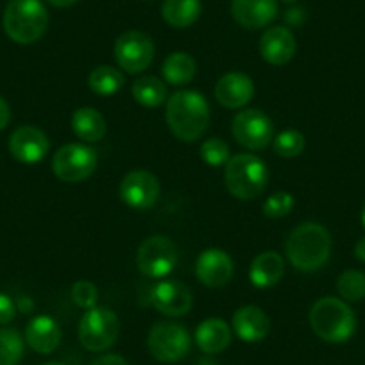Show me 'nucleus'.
<instances>
[{
  "label": "nucleus",
  "mask_w": 365,
  "mask_h": 365,
  "mask_svg": "<svg viewBox=\"0 0 365 365\" xmlns=\"http://www.w3.org/2000/svg\"><path fill=\"white\" fill-rule=\"evenodd\" d=\"M167 124L175 138L182 142H195L210 125V106L202 93L194 90H181L167 99Z\"/></svg>",
  "instance_id": "1"
},
{
  "label": "nucleus",
  "mask_w": 365,
  "mask_h": 365,
  "mask_svg": "<svg viewBox=\"0 0 365 365\" xmlns=\"http://www.w3.org/2000/svg\"><path fill=\"white\" fill-rule=\"evenodd\" d=\"M331 255V235L317 222H303L287 240V256L297 270L314 272L328 263Z\"/></svg>",
  "instance_id": "2"
},
{
  "label": "nucleus",
  "mask_w": 365,
  "mask_h": 365,
  "mask_svg": "<svg viewBox=\"0 0 365 365\" xmlns=\"http://www.w3.org/2000/svg\"><path fill=\"white\" fill-rule=\"evenodd\" d=\"M310 326L319 339L340 344L353 336L356 329V317L346 301L336 297H322L312 307Z\"/></svg>",
  "instance_id": "3"
},
{
  "label": "nucleus",
  "mask_w": 365,
  "mask_h": 365,
  "mask_svg": "<svg viewBox=\"0 0 365 365\" xmlns=\"http://www.w3.org/2000/svg\"><path fill=\"white\" fill-rule=\"evenodd\" d=\"M226 187L233 197L249 201L265 190L269 182V168L256 154L242 153L230 158L224 170Z\"/></svg>",
  "instance_id": "4"
},
{
  "label": "nucleus",
  "mask_w": 365,
  "mask_h": 365,
  "mask_svg": "<svg viewBox=\"0 0 365 365\" xmlns=\"http://www.w3.org/2000/svg\"><path fill=\"white\" fill-rule=\"evenodd\" d=\"M2 24L6 34L13 41L29 45L45 34L48 26V13L41 0H9Z\"/></svg>",
  "instance_id": "5"
},
{
  "label": "nucleus",
  "mask_w": 365,
  "mask_h": 365,
  "mask_svg": "<svg viewBox=\"0 0 365 365\" xmlns=\"http://www.w3.org/2000/svg\"><path fill=\"white\" fill-rule=\"evenodd\" d=\"M120 322L115 312L93 307L84 312L79 322V342L84 349L101 353L117 342Z\"/></svg>",
  "instance_id": "6"
},
{
  "label": "nucleus",
  "mask_w": 365,
  "mask_h": 365,
  "mask_svg": "<svg viewBox=\"0 0 365 365\" xmlns=\"http://www.w3.org/2000/svg\"><path fill=\"white\" fill-rule=\"evenodd\" d=\"M190 333L178 322H156L150 328L147 347L149 353L163 364H174L185 358L190 351Z\"/></svg>",
  "instance_id": "7"
},
{
  "label": "nucleus",
  "mask_w": 365,
  "mask_h": 365,
  "mask_svg": "<svg viewBox=\"0 0 365 365\" xmlns=\"http://www.w3.org/2000/svg\"><path fill=\"white\" fill-rule=\"evenodd\" d=\"M178 265V247L163 235L142 242L136 252V267L147 278H165Z\"/></svg>",
  "instance_id": "8"
},
{
  "label": "nucleus",
  "mask_w": 365,
  "mask_h": 365,
  "mask_svg": "<svg viewBox=\"0 0 365 365\" xmlns=\"http://www.w3.org/2000/svg\"><path fill=\"white\" fill-rule=\"evenodd\" d=\"M97 150L84 143H66L52 160V170L61 181L79 182L90 178L97 168Z\"/></svg>",
  "instance_id": "9"
},
{
  "label": "nucleus",
  "mask_w": 365,
  "mask_h": 365,
  "mask_svg": "<svg viewBox=\"0 0 365 365\" xmlns=\"http://www.w3.org/2000/svg\"><path fill=\"white\" fill-rule=\"evenodd\" d=\"M154 41L142 31L122 33L115 41V59L128 73H140L149 68L154 59Z\"/></svg>",
  "instance_id": "10"
},
{
  "label": "nucleus",
  "mask_w": 365,
  "mask_h": 365,
  "mask_svg": "<svg viewBox=\"0 0 365 365\" xmlns=\"http://www.w3.org/2000/svg\"><path fill=\"white\" fill-rule=\"evenodd\" d=\"M231 133L249 150H263L274 140L272 120L262 110H244L235 115Z\"/></svg>",
  "instance_id": "11"
},
{
  "label": "nucleus",
  "mask_w": 365,
  "mask_h": 365,
  "mask_svg": "<svg viewBox=\"0 0 365 365\" xmlns=\"http://www.w3.org/2000/svg\"><path fill=\"white\" fill-rule=\"evenodd\" d=\"M160 197V181L147 170H133L120 182V199L135 210H149Z\"/></svg>",
  "instance_id": "12"
},
{
  "label": "nucleus",
  "mask_w": 365,
  "mask_h": 365,
  "mask_svg": "<svg viewBox=\"0 0 365 365\" xmlns=\"http://www.w3.org/2000/svg\"><path fill=\"white\" fill-rule=\"evenodd\" d=\"M154 308L168 317H182L192 310L194 297L190 289L178 279H163L150 292Z\"/></svg>",
  "instance_id": "13"
},
{
  "label": "nucleus",
  "mask_w": 365,
  "mask_h": 365,
  "mask_svg": "<svg viewBox=\"0 0 365 365\" xmlns=\"http://www.w3.org/2000/svg\"><path fill=\"white\" fill-rule=\"evenodd\" d=\"M48 149L47 135L34 125H20L9 136V153L22 163H38L47 156Z\"/></svg>",
  "instance_id": "14"
},
{
  "label": "nucleus",
  "mask_w": 365,
  "mask_h": 365,
  "mask_svg": "<svg viewBox=\"0 0 365 365\" xmlns=\"http://www.w3.org/2000/svg\"><path fill=\"white\" fill-rule=\"evenodd\" d=\"M199 282L210 289L226 287L233 278V259L222 249H206L195 263Z\"/></svg>",
  "instance_id": "15"
},
{
  "label": "nucleus",
  "mask_w": 365,
  "mask_h": 365,
  "mask_svg": "<svg viewBox=\"0 0 365 365\" xmlns=\"http://www.w3.org/2000/svg\"><path fill=\"white\" fill-rule=\"evenodd\" d=\"M255 97V83L242 72H227L217 81L215 99L220 106L240 110Z\"/></svg>",
  "instance_id": "16"
},
{
  "label": "nucleus",
  "mask_w": 365,
  "mask_h": 365,
  "mask_svg": "<svg viewBox=\"0 0 365 365\" xmlns=\"http://www.w3.org/2000/svg\"><path fill=\"white\" fill-rule=\"evenodd\" d=\"M296 38L285 26L269 27L259 38V54L269 65L282 66L296 54Z\"/></svg>",
  "instance_id": "17"
},
{
  "label": "nucleus",
  "mask_w": 365,
  "mask_h": 365,
  "mask_svg": "<svg viewBox=\"0 0 365 365\" xmlns=\"http://www.w3.org/2000/svg\"><path fill=\"white\" fill-rule=\"evenodd\" d=\"M231 15L245 29H262L278 16V0H233Z\"/></svg>",
  "instance_id": "18"
},
{
  "label": "nucleus",
  "mask_w": 365,
  "mask_h": 365,
  "mask_svg": "<svg viewBox=\"0 0 365 365\" xmlns=\"http://www.w3.org/2000/svg\"><path fill=\"white\" fill-rule=\"evenodd\" d=\"M233 329L244 342H262L270 331V319L262 308L247 304L235 312Z\"/></svg>",
  "instance_id": "19"
},
{
  "label": "nucleus",
  "mask_w": 365,
  "mask_h": 365,
  "mask_svg": "<svg viewBox=\"0 0 365 365\" xmlns=\"http://www.w3.org/2000/svg\"><path fill=\"white\" fill-rule=\"evenodd\" d=\"M26 340L33 351L40 354H51L61 344V328L58 321L48 315H38L27 324Z\"/></svg>",
  "instance_id": "20"
},
{
  "label": "nucleus",
  "mask_w": 365,
  "mask_h": 365,
  "mask_svg": "<svg viewBox=\"0 0 365 365\" xmlns=\"http://www.w3.org/2000/svg\"><path fill=\"white\" fill-rule=\"evenodd\" d=\"M285 274V262L276 251H265L256 256L249 269V279L258 289H270L278 285Z\"/></svg>",
  "instance_id": "21"
},
{
  "label": "nucleus",
  "mask_w": 365,
  "mask_h": 365,
  "mask_svg": "<svg viewBox=\"0 0 365 365\" xmlns=\"http://www.w3.org/2000/svg\"><path fill=\"white\" fill-rule=\"evenodd\" d=\"M233 339L231 328L222 319H206L195 329V342L199 349L206 354H219L227 349Z\"/></svg>",
  "instance_id": "22"
},
{
  "label": "nucleus",
  "mask_w": 365,
  "mask_h": 365,
  "mask_svg": "<svg viewBox=\"0 0 365 365\" xmlns=\"http://www.w3.org/2000/svg\"><path fill=\"white\" fill-rule=\"evenodd\" d=\"M201 9V0H165L161 6V15L168 26L185 29L197 22Z\"/></svg>",
  "instance_id": "23"
},
{
  "label": "nucleus",
  "mask_w": 365,
  "mask_h": 365,
  "mask_svg": "<svg viewBox=\"0 0 365 365\" xmlns=\"http://www.w3.org/2000/svg\"><path fill=\"white\" fill-rule=\"evenodd\" d=\"M163 79L172 86H185L192 83L197 73V63L187 52H172L163 61Z\"/></svg>",
  "instance_id": "24"
},
{
  "label": "nucleus",
  "mask_w": 365,
  "mask_h": 365,
  "mask_svg": "<svg viewBox=\"0 0 365 365\" xmlns=\"http://www.w3.org/2000/svg\"><path fill=\"white\" fill-rule=\"evenodd\" d=\"M72 129L84 142H99L106 135V120L93 108H79L72 115Z\"/></svg>",
  "instance_id": "25"
},
{
  "label": "nucleus",
  "mask_w": 365,
  "mask_h": 365,
  "mask_svg": "<svg viewBox=\"0 0 365 365\" xmlns=\"http://www.w3.org/2000/svg\"><path fill=\"white\" fill-rule=\"evenodd\" d=\"M131 91L136 103L145 108H158L168 99L167 84L154 76H143L136 79Z\"/></svg>",
  "instance_id": "26"
},
{
  "label": "nucleus",
  "mask_w": 365,
  "mask_h": 365,
  "mask_svg": "<svg viewBox=\"0 0 365 365\" xmlns=\"http://www.w3.org/2000/svg\"><path fill=\"white\" fill-rule=\"evenodd\" d=\"M124 83V73L110 65L96 66L91 70L90 77H88V84H90L91 91L101 97L115 96L117 91L122 90Z\"/></svg>",
  "instance_id": "27"
},
{
  "label": "nucleus",
  "mask_w": 365,
  "mask_h": 365,
  "mask_svg": "<svg viewBox=\"0 0 365 365\" xmlns=\"http://www.w3.org/2000/svg\"><path fill=\"white\" fill-rule=\"evenodd\" d=\"M24 356V339L16 329H0V365H19Z\"/></svg>",
  "instance_id": "28"
},
{
  "label": "nucleus",
  "mask_w": 365,
  "mask_h": 365,
  "mask_svg": "<svg viewBox=\"0 0 365 365\" xmlns=\"http://www.w3.org/2000/svg\"><path fill=\"white\" fill-rule=\"evenodd\" d=\"M336 290L346 301H351V303L361 301L365 297V274L354 269L346 270L340 274Z\"/></svg>",
  "instance_id": "29"
},
{
  "label": "nucleus",
  "mask_w": 365,
  "mask_h": 365,
  "mask_svg": "<svg viewBox=\"0 0 365 365\" xmlns=\"http://www.w3.org/2000/svg\"><path fill=\"white\" fill-rule=\"evenodd\" d=\"M274 142V150L282 158H297L303 154L307 140H304L303 133L296 131V129H289V131L279 133Z\"/></svg>",
  "instance_id": "30"
},
{
  "label": "nucleus",
  "mask_w": 365,
  "mask_h": 365,
  "mask_svg": "<svg viewBox=\"0 0 365 365\" xmlns=\"http://www.w3.org/2000/svg\"><path fill=\"white\" fill-rule=\"evenodd\" d=\"M201 158L210 167H222L230 161V145L222 138H208L201 145Z\"/></svg>",
  "instance_id": "31"
},
{
  "label": "nucleus",
  "mask_w": 365,
  "mask_h": 365,
  "mask_svg": "<svg viewBox=\"0 0 365 365\" xmlns=\"http://www.w3.org/2000/svg\"><path fill=\"white\" fill-rule=\"evenodd\" d=\"M294 208V197L289 192H276L263 202V215L269 219L287 217Z\"/></svg>",
  "instance_id": "32"
},
{
  "label": "nucleus",
  "mask_w": 365,
  "mask_h": 365,
  "mask_svg": "<svg viewBox=\"0 0 365 365\" xmlns=\"http://www.w3.org/2000/svg\"><path fill=\"white\" fill-rule=\"evenodd\" d=\"M72 299L77 307L81 308H90L97 307V299H99V290L88 279H79V282L73 283L72 287Z\"/></svg>",
  "instance_id": "33"
},
{
  "label": "nucleus",
  "mask_w": 365,
  "mask_h": 365,
  "mask_svg": "<svg viewBox=\"0 0 365 365\" xmlns=\"http://www.w3.org/2000/svg\"><path fill=\"white\" fill-rule=\"evenodd\" d=\"M16 315V304L8 294L0 292V326L8 324L15 319Z\"/></svg>",
  "instance_id": "34"
},
{
  "label": "nucleus",
  "mask_w": 365,
  "mask_h": 365,
  "mask_svg": "<svg viewBox=\"0 0 365 365\" xmlns=\"http://www.w3.org/2000/svg\"><path fill=\"white\" fill-rule=\"evenodd\" d=\"M91 365H129L125 361V358H122L120 354H103V356L96 358L91 361Z\"/></svg>",
  "instance_id": "35"
},
{
  "label": "nucleus",
  "mask_w": 365,
  "mask_h": 365,
  "mask_svg": "<svg viewBox=\"0 0 365 365\" xmlns=\"http://www.w3.org/2000/svg\"><path fill=\"white\" fill-rule=\"evenodd\" d=\"M285 19H287V22L290 24V26L299 27L301 24L304 22V11L301 8H290L289 11H287Z\"/></svg>",
  "instance_id": "36"
},
{
  "label": "nucleus",
  "mask_w": 365,
  "mask_h": 365,
  "mask_svg": "<svg viewBox=\"0 0 365 365\" xmlns=\"http://www.w3.org/2000/svg\"><path fill=\"white\" fill-rule=\"evenodd\" d=\"M11 120V110H9V104L6 103L4 97H0V131L6 128Z\"/></svg>",
  "instance_id": "37"
},
{
  "label": "nucleus",
  "mask_w": 365,
  "mask_h": 365,
  "mask_svg": "<svg viewBox=\"0 0 365 365\" xmlns=\"http://www.w3.org/2000/svg\"><path fill=\"white\" fill-rule=\"evenodd\" d=\"M354 256H356V259L365 263V237L358 240L356 247H354Z\"/></svg>",
  "instance_id": "38"
},
{
  "label": "nucleus",
  "mask_w": 365,
  "mask_h": 365,
  "mask_svg": "<svg viewBox=\"0 0 365 365\" xmlns=\"http://www.w3.org/2000/svg\"><path fill=\"white\" fill-rule=\"evenodd\" d=\"M47 2L54 6V8H70V6L77 4L79 0H47Z\"/></svg>",
  "instance_id": "39"
},
{
  "label": "nucleus",
  "mask_w": 365,
  "mask_h": 365,
  "mask_svg": "<svg viewBox=\"0 0 365 365\" xmlns=\"http://www.w3.org/2000/svg\"><path fill=\"white\" fill-rule=\"evenodd\" d=\"M43 365H66V364H63V361H47V364Z\"/></svg>",
  "instance_id": "40"
},
{
  "label": "nucleus",
  "mask_w": 365,
  "mask_h": 365,
  "mask_svg": "<svg viewBox=\"0 0 365 365\" xmlns=\"http://www.w3.org/2000/svg\"><path fill=\"white\" fill-rule=\"evenodd\" d=\"M361 224H364V227H365V206H364V210H361Z\"/></svg>",
  "instance_id": "41"
},
{
  "label": "nucleus",
  "mask_w": 365,
  "mask_h": 365,
  "mask_svg": "<svg viewBox=\"0 0 365 365\" xmlns=\"http://www.w3.org/2000/svg\"><path fill=\"white\" fill-rule=\"evenodd\" d=\"M282 2H285V4H294V2H297V0H282Z\"/></svg>",
  "instance_id": "42"
}]
</instances>
